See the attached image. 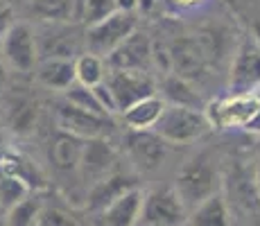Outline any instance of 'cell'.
<instances>
[{"mask_svg":"<svg viewBox=\"0 0 260 226\" xmlns=\"http://www.w3.org/2000/svg\"><path fill=\"white\" fill-rule=\"evenodd\" d=\"M222 181H224V174H222V170H219L217 158L213 156V152L204 149V152L192 154V156L179 168L172 185L190 213V210L197 204H202L204 199L219 192V190H222Z\"/></svg>","mask_w":260,"mask_h":226,"instance_id":"obj_1","label":"cell"},{"mask_svg":"<svg viewBox=\"0 0 260 226\" xmlns=\"http://www.w3.org/2000/svg\"><path fill=\"white\" fill-rule=\"evenodd\" d=\"M211 129V122H208L206 113L202 109L166 104V109H163L161 118L154 124L152 132H156L168 145H188L204 138Z\"/></svg>","mask_w":260,"mask_h":226,"instance_id":"obj_2","label":"cell"},{"mask_svg":"<svg viewBox=\"0 0 260 226\" xmlns=\"http://www.w3.org/2000/svg\"><path fill=\"white\" fill-rule=\"evenodd\" d=\"M136 29H138L136 12H120V9H116V12L109 14L104 21L86 27V32H84L86 52H93L102 59L109 57V54H111L129 34L136 32Z\"/></svg>","mask_w":260,"mask_h":226,"instance_id":"obj_3","label":"cell"},{"mask_svg":"<svg viewBox=\"0 0 260 226\" xmlns=\"http://www.w3.org/2000/svg\"><path fill=\"white\" fill-rule=\"evenodd\" d=\"M188 208L174 185H158L143 195L138 226H186Z\"/></svg>","mask_w":260,"mask_h":226,"instance_id":"obj_4","label":"cell"},{"mask_svg":"<svg viewBox=\"0 0 260 226\" xmlns=\"http://www.w3.org/2000/svg\"><path fill=\"white\" fill-rule=\"evenodd\" d=\"M256 111H258L256 93H229L204 109L213 129H247Z\"/></svg>","mask_w":260,"mask_h":226,"instance_id":"obj_5","label":"cell"},{"mask_svg":"<svg viewBox=\"0 0 260 226\" xmlns=\"http://www.w3.org/2000/svg\"><path fill=\"white\" fill-rule=\"evenodd\" d=\"M0 52L14 70L32 73L39 63V43L34 27L25 21H14L12 27L0 37Z\"/></svg>","mask_w":260,"mask_h":226,"instance_id":"obj_6","label":"cell"},{"mask_svg":"<svg viewBox=\"0 0 260 226\" xmlns=\"http://www.w3.org/2000/svg\"><path fill=\"white\" fill-rule=\"evenodd\" d=\"M104 84L113 93L118 113L136 104L138 100L147 98V95L156 93V84H154L152 75L141 73V70H118V68H107V77Z\"/></svg>","mask_w":260,"mask_h":226,"instance_id":"obj_7","label":"cell"},{"mask_svg":"<svg viewBox=\"0 0 260 226\" xmlns=\"http://www.w3.org/2000/svg\"><path fill=\"white\" fill-rule=\"evenodd\" d=\"M54 124L59 132L73 134L77 138H104V134L113 127L111 124V115H98L84 109L73 107L71 102L61 100L54 107Z\"/></svg>","mask_w":260,"mask_h":226,"instance_id":"obj_8","label":"cell"},{"mask_svg":"<svg viewBox=\"0 0 260 226\" xmlns=\"http://www.w3.org/2000/svg\"><path fill=\"white\" fill-rule=\"evenodd\" d=\"M229 88V93H256L260 88V45L253 37H247L236 50Z\"/></svg>","mask_w":260,"mask_h":226,"instance_id":"obj_9","label":"cell"},{"mask_svg":"<svg viewBox=\"0 0 260 226\" xmlns=\"http://www.w3.org/2000/svg\"><path fill=\"white\" fill-rule=\"evenodd\" d=\"M124 143H127L124 147H127L132 163L138 170H143V172L158 170L168 156V143L156 132H152V129H145V132L129 129Z\"/></svg>","mask_w":260,"mask_h":226,"instance_id":"obj_10","label":"cell"},{"mask_svg":"<svg viewBox=\"0 0 260 226\" xmlns=\"http://www.w3.org/2000/svg\"><path fill=\"white\" fill-rule=\"evenodd\" d=\"M143 195L145 192L141 190V185L127 190L118 199H113L111 204H107L98 213H93L91 226H138V217H141V208H143Z\"/></svg>","mask_w":260,"mask_h":226,"instance_id":"obj_11","label":"cell"},{"mask_svg":"<svg viewBox=\"0 0 260 226\" xmlns=\"http://www.w3.org/2000/svg\"><path fill=\"white\" fill-rule=\"evenodd\" d=\"M152 43H149L147 34L134 32L124 39L122 43L113 50L109 57H104L107 68H118V70H141V73H149L152 66Z\"/></svg>","mask_w":260,"mask_h":226,"instance_id":"obj_12","label":"cell"},{"mask_svg":"<svg viewBox=\"0 0 260 226\" xmlns=\"http://www.w3.org/2000/svg\"><path fill=\"white\" fill-rule=\"evenodd\" d=\"M118 154L104 138H88L84 143L82 163H79V179L91 188L95 181L104 179L107 174L116 172Z\"/></svg>","mask_w":260,"mask_h":226,"instance_id":"obj_13","label":"cell"},{"mask_svg":"<svg viewBox=\"0 0 260 226\" xmlns=\"http://www.w3.org/2000/svg\"><path fill=\"white\" fill-rule=\"evenodd\" d=\"M39 43V59L57 57V59H75L79 57V50L84 45V37L75 34V29H68L66 23L50 25L41 37H37Z\"/></svg>","mask_w":260,"mask_h":226,"instance_id":"obj_14","label":"cell"},{"mask_svg":"<svg viewBox=\"0 0 260 226\" xmlns=\"http://www.w3.org/2000/svg\"><path fill=\"white\" fill-rule=\"evenodd\" d=\"M138 185V179L134 174H127V172H111L107 174L104 179L95 181L91 188L86 190V202H84V210L88 215L98 213L100 208H104L107 204H111L113 199H118L120 195H124L127 190L136 188Z\"/></svg>","mask_w":260,"mask_h":226,"instance_id":"obj_15","label":"cell"},{"mask_svg":"<svg viewBox=\"0 0 260 226\" xmlns=\"http://www.w3.org/2000/svg\"><path fill=\"white\" fill-rule=\"evenodd\" d=\"M84 138H77L73 134L59 132L50 138L48 145V160L59 174H77L79 177V163L84 154Z\"/></svg>","mask_w":260,"mask_h":226,"instance_id":"obj_16","label":"cell"},{"mask_svg":"<svg viewBox=\"0 0 260 226\" xmlns=\"http://www.w3.org/2000/svg\"><path fill=\"white\" fill-rule=\"evenodd\" d=\"M186 226H233V213L226 195L219 190L204 199L202 204H197L188 213Z\"/></svg>","mask_w":260,"mask_h":226,"instance_id":"obj_17","label":"cell"},{"mask_svg":"<svg viewBox=\"0 0 260 226\" xmlns=\"http://www.w3.org/2000/svg\"><path fill=\"white\" fill-rule=\"evenodd\" d=\"M34 75H37V82L50 90H66L71 84L77 82L75 79V59H39Z\"/></svg>","mask_w":260,"mask_h":226,"instance_id":"obj_18","label":"cell"},{"mask_svg":"<svg viewBox=\"0 0 260 226\" xmlns=\"http://www.w3.org/2000/svg\"><path fill=\"white\" fill-rule=\"evenodd\" d=\"M163 109H166V100L161 95H147V98L138 100L136 104H132L129 109L122 111V122L129 129L136 132H145V129H154V124L158 122Z\"/></svg>","mask_w":260,"mask_h":226,"instance_id":"obj_19","label":"cell"},{"mask_svg":"<svg viewBox=\"0 0 260 226\" xmlns=\"http://www.w3.org/2000/svg\"><path fill=\"white\" fill-rule=\"evenodd\" d=\"M25 7L29 16L48 25L77 21V0H27Z\"/></svg>","mask_w":260,"mask_h":226,"instance_id":"obj_20","label":"cell"},{"mask_svg":"<svg viewBox=\"0 0 260 226\" xmlns=\"http://www.w3.org/2000/svg\"><path fill=\"white\" fill-rule=\"evenodd\" d=\"M163 100L166 104H179V107L190 109H202L204 111V100L202 95L194 90V86L183 77H168L163 82Z\"/></svg>","mask_w":260,"mask_h":226,"instance_id":"obj_21","label":"cell"},{"mask_svg":"<svg viewBox=\"0 0 260 226\" xmlns=\"http://www.w3.org/2000/svg\"><path fill=\"white\" fill-rule=\"evenodd\" d=\"M43 195L41 192H29L25 199H21L18 204H14L12 208H7L3 213L7 226H34L39 213L43 208Z\"/></svg>","mask_w":260,"mask_h":226,"instance_id":"obj_22","label":"cell"},{"mask_svg":"<svg viewBox=\"0 0 260 226\" xmlns=\"http://www.w3.org/2000/svg\"><path fill=\"white\" fill-rule=\"evenodd\" d=\"M107 77V61L102 57L84 50L79 57H75V79L84 86H98Z\"/></svg>","mask_w":260,"mask_h":226,"instance_id":"obj_23","label":"cell"},{"mask_svg":"<svg viewBox=\"0 0 260 226\" xmlns=\"http://www.w3.org/2000/svg\"><path fill=\"white\" fill-rule=\"evenodd\" d=\"M29 192H32L29 185L18 174L9 172L7 168L0 165V208H3V213L12 208L14 204H18L21 199H25Z\"/></svg>","mask_w":260,"mask_h":226,"instance_id":"obj_24","label":"cell"},{"mask_svg":"<svg viewBox=\"0 0 260 226\" xmlns=\"http://www.w3.org/2000/svg\"><path fill=\"white\" fill-rule=\"evenodd\" d=\"M37 120H39V107L32 100H16L9 109V127L16 134H32L37 129Z\"/></svg>","mask_w":260,"mask_h":226,"instance_id":"obj_25","label":"cell"},{"mask_svg":"<svg viewBox=\"0 0 260 226\" xmlns=\"http://www.w3.org/2000/svg\"><path fill=\"white\" fill-rule=\"evenodd\" d=\"M34 226H84V222L63 204L43 202V208L39 213Z\"/></svg>","mask_w":260,"mask_h":226,"instance_id":"obj_26","label":"cell"},{"mask_svg":"<svg viewBox=\"0 0 260 226\" xmlns=\"http://www.w3.org/2000/svg\"><path fill=\"white\" fill-rule=\"evenodd\" d=\"M113 12L116 0H77V21H82L86 27L104 21Z\"/></svg>","mask_w":260,"mask_h":226,"instance_id":"obj_27","label":"cell"},{"mask_svg":"<svg viewBox=\"0 0 260 226\" xmlns=\"http://www.w3.org/2000/svg\"><path fill=\"white\" fill-rule=\"evenodd\" d=\"M63 100H66V102H71L73 107L84 109V111H91V113H98V115H107V113H104V109L100 107V102H98V98H95L93 88L91 86H84V84H79V82L71 84V86L63 90Z\"/></svg>","mask_w":260,"mask_h":226,"instance_id":"obj_28","label":"cell"},{"mask_svg":"<svg viewBox=\"0 0 260 226\" xmlns=\"http://www.w3.org/2000/svg\"><path fill=\"white\" fill-rule=\"evenodd\" d=\"M93 93L95 98H98L100 107L104 109V113L107 115H116L118 113V107H116V100H113V93L109 90V86L104 82H100L98 86H93Z\"/></svg>","mask_w":260,"mask_h":226,"instance_id":"obj_29","label":"cell"},{"mask_svg":"<svg viewBox=\"0 0 260 226\" xmlns=\"http://www.w3.org/2000/svg\"><path fill=\"white\" fill-rule=\"evenodd\" d=\"M163 3H166L172 12H194V9H199L206 0H163Z\"/></svg>","mask_w":260,"mask_h":226,"instance_id":"obj_30","label":"cell"},{"mask_svg":"<svg viewBox=\"0 0 260 226\" xmlns=\"http://www.w3.org/2000/svg\"><path fill=\"white\" fill-rule=\"evenodd\" d=\"M14 25V9L7 0H0V37Z\"/></svg>","mask_w":260,"mask_h":226,"instance_id":"obj_31","label":"cell"},{"mask_svg":"<svg viewBox=\"0 0 260 226\" xmlns=\"http://www.w3.org/2000/svg\"><path fill=\"white\" fill-rule=\"evenodd\" d=\"M256 95H258V111H256V115H253V120L249 122V127L244 129L247 134H256V136H260V88L256 90Z\"/></svg>","mask_w":260,"mask_h":226,"instance_id":"obj_32","label":"cell"},{"mask_svg":"<svg viewBox=\"0 0 260 226\" xmlns=\"http://www.w3.org/2000/svg\"><path fill=\"white\" fill-rule=\"evenodd\" d=\"M138 3L141 0H116V9H120V12H138Z\"/></svg>","mask_w":260,"mask_h":226,"instance_id":"obj_33","label":"cell"},{"mask_svg":"<svg viewBox=\"0 0 260 226\" xmlns=\"http://www.w3.org/2000/svg\"><path fill=\"white\" fill-rule=\"evenodd\" d=\"M5 82H7V73H5V63H3V59H0V90H3Z\"/></svg>","mask_w":260,"mask_h":226,"instance_id":"obj_34","label":"cell"},{"mask_svg":"<svg viewBox=\"0 0 260 226\" xmlns=\"http://www.w3.org/2000/svg\"><path fill=\"white\" fill-rule=\"evenodd\" d=\"M253 39H256V41H258V45H260V23L256 25V34H253Z\"/></svg>","mask_w":260,"mask_h":226,"instance_id":"obj_35","label":"cell"},{"mask_svg":"<svg viewBox=\"0 0 260 226\" xmlns=\"http://www.w3.org/2000/svg\"><path fill=\"white\" fill-rule=\"evenodd\" d=\"M0 226H7V222H5V217L0 215Z\"/></svg>","mask_w":260,"mask_h":226,"instance_id":"obj_36","label":"cell"},{"mask_svg":"<svg viewBox=\"0 0 260 226\" xmlns=\"http://www.w3.org/2000/svg\"><path fill=\"white\" fill-rule=\"evenodd\" d=\"M0 215H3V208H0Z\"/></svg>","mask_w":260,"mask_h":226,"instance_id":"obj_37","label":"cell"}]
</instances>
